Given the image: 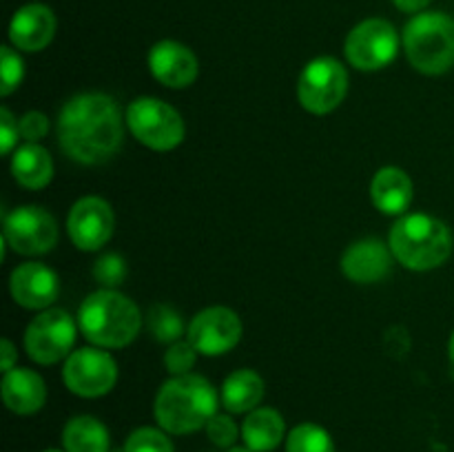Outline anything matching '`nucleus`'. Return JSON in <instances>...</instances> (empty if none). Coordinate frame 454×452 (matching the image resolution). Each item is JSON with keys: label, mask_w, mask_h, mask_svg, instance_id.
Masks as SVG:
<instances>
[{"label": "nucleus", "mask_w": 454, "mask_h": 452, "mask_svg": "<svg viewBox=\"0 0 454 452\" xmlns=\"http://www.w3.org/2000/svg\"><path fill=\"white\" fill-rule=\"evenodd\" d=\"M56 129L60 149L80 164H105L122 149V109L106 93H80L67 100Z\"/></svg>", "instance_id": "f257e3e1"}, {"label": "nucleus", "mask_w": 454, "mask_h": 452, "mask_svg": "<svg viewBox=\"0 0 454 452\" xmlns=\"http://www.w3.org/2000/svg\"><path fill=\"white\" fill-rule=\"evenodd\" d=\"M217 393L204 377L177 375L171 377L155 397L153 415L164 433L191 434L207 428L215 417Z\"/></svg>", "instance_id": "f03ea898"}, {"label": "nucleus", "mask_w": 454, "mask_h": 452, "mask_svg": "<svg viewBox=\"0 0 454 452\" xmlns=\"http://www.w3.org/2000/svg\"><path fill=\"white\" fill-rule=\"evenodd\" d=\"M78 326L98 348H124L140 332L142 315L122 292L102 288L82 301L78 310Z\"/></svg>", "instance_id": "7ed1b4c3"}, {"label": "nucleus", "mask_w": 454, "mask_h": 452, "mask_svg": "<svg viewBox=\"0 0 454 452\" xmlns=\"http://www.w3.org/2000/svg\"><path fill=\"white\" fill-rule=\"evenodd\" d=\"M395 260L411 270H433L452 253V233L442 220L426 213L402 215L388 235Z\"/></svg>", "instance_id": "20e7f679"}, {"label": "nucleus", "mask_w": 454, "mask_h": 452, "mask_svg": "<svg viewBox=\"0 0 454 452\" xmlns=\"http://www.w3.org/2000/svg\"><path fill=\"white\" fill-rule=\"evenodd\" d=\"M402 40L408 62L419 74L442 75L454 66V18L448 13H415Z\"/></svg>", "instance_id": "39448f33"}, {"label": "nucleus", "mask_w": 454, "mask_h": 452, "mask_svg": "<svg viewBox=\"0 0 454 452\" xmlns=\"http://www.w3.org/2000/svg\"><path fill=\"white\" fill-rule=\"evenodd\" d=\"M127 127L137 142L153 151H171L184 140V120L158 97H137L127 106Z\"/></svg>", "instance_id": "423d86ee"}, {"label": "nucleus", "mask_w": 454, "mask_h": 452, "mask_svg": "<svg viewBox=\"0 0 454 452\" xmlns=\"http://www.w3.org/2000/svg\"><path fill=\"white\" fill-rule=\"evenodd\" d=\"M348 93V71L340 60L322 56L304 66L297 82V100L309 113L326 115L344 102Z\"/></svg>", "instance_id": "0eeeda50"}, {"label": "nucleus", "mask_w": 454, "mask_h": 452, "mask_svg": "<svg viewBox=\"0 0 454 452\" xmlns=\"http://www.w3.org/2000/svg\"><path fill=\"white\" fill-rule=\"evenodd\" d=\"M346 58L359 71H380L395 60L399 51L397 29L384 18H368L353 27L346 38Z\"/></svg>", "instance_id": "6e6552de"}, {"label": "nucleus", "mask_w": 454, "mask_h": 452, "mask_svg": "<svg viewBox=\"0 0 454 452\" xmlns=\"http://www.w3.org/2000/svg\"><path fill=\"white\" fill-rule=\"evenodd\" d=\"M75 344V322L62 308H47L31 319L25 332L27 355L35 363H56L69 357Z\"/></svg>", "instance_id": "1a4fd4ad"}, {"label": "nucleus", "mask_w": 454, "mask_h": 452, "mask_svg": "<svg viewBox=\"0 0 454 452\" xmlns=\"http://www.w3.org/2000/svg\"><path fill=\"white\" fill-rule=\"evenodd\" d=\"M62 379L67 388L78 397H102L118 381V366L106 350L80 348L67 357Z\"/></svg>", "instance_id": "9d476101"}, {"label": "nucleus", "mask_w": 454, "mask_h": 452, "mask_svg": "<svg viewBox=\"0 0 454 452\" xmlns=\"http://www.w3.org/2000/svg\"><path fill=\"white\" fill-rule=\"evenodd\" d=\"M3 238L20 255H43L58 244V224L40 207H20L4 215Z\"/></svg>", "instance_id": "9b49d317"}, {"label": "nucleus", "mask_w": 454, "mask_h": 452, "mask_svg": "<svg viewBox=\"0 0 454 452\" xmlns=\"http://www.w3.org/2000/svg\"><path fill=\"white\" fill-rule=\"evenodd\" d=\"M186 339L195 346L200 355L217 357L239 344L242 322L235 310L226 308V306H211L195 315L193 322L186 328Z\"/></svg>", "instance_id": "f8f14e48"}, {"label": "nucleus", "mask_w": 454, "mask_h": 452, "mask_svg": "<svg viewBox=\"0 0 454 452\" xmlns=\"http://www.w3.org/2000/svg\"><path fill=\"white\" fill-rule=\"evenodd\" d=\"M115 217L106 199L89 195L78 199L67 217L69 238L80 251H100L114 235Z\"/></svg>", "instance_id": "ddd939ff"}, {"label": "nucleus", "mask_w": 454, "mask_h": 452, "mask_svg": "<svg viewBox=\"0 0 454 452\" xmlns=\"http://www.w3.org/2000/svg\"><path fill=\"white\" fill-rule=\"evenodd\" d=\"M149 69L153 78L168 89H186L200 74L195 53L176 40H160L151 47Z\"/></svg>", "instance_id": "4468645a"}, {"label": "nucleus", "mask_w": 454, "mask_h": 452, "mask_svg": "<svg viewBox=\"0 0 454 452\" xmlns=\"http://www.w3.org/2000/svg\"><path fill=\"white\" fill-rule=\"evenodd\" d=\"M9 291L16 304L22 308H49L56 301L60 284L58 275L40 261H27L13 269L12 279H9Z\"/></svg>", "instance_id": "2eb2a0df"}, {"label": "nucleus", "mask_w": 454, "mask_h": 452, "mask_svg": "<svg viewBox=\"0 0 454 452\" xmlns=\"http://www.w3.org/2000/svg\"><path fill=\"white\" fill-rule=\"evenodd\" d=\"M56 13L43 3H29L13 13L9 40L20 51H43L56 35Z\"/></svg>", "instance_id": "dca6fc26"}, {"label": "nucleus", "mask_w": 454, "mask_h": 452, "mask_svg": "<svg viewBox=\"0 0 454 452\" xmlns=\"http://www.w3.org/2000/svg\"><path fill=\"white\" fill-rule=\"evenodd\" d=\"M393 251L380 239H362L346 248L341 257V270L355 284L381 282L390 273Z\"/></svg>", "instance_id": "f3484780"}, {"label": "nucleus", "mask_w": 454, "mask_h": 452, "mask_svg": "<svg viewBox=\"0 0 454 452\" xmlns=\"http://www.w3.org/2000/svg\"><path fill=\"white\" fill-rule=\"evenodd\" d=\"M3 401L16 415H34L47 401V386L38 372L29 368H13L3 377Z\"/></svg>", "instance_id": "a211bd4d"}, {"label": "nucleus", "mask_w": 454, "mask_h": 452, "mask_svg": "<svg viewBox=\"0 0 454 452\" xmlns=\"http://www.w3.org/2000/svg\"><path fill=\"white\" fill-rule=\"evenodd\" d=\"M371 199L386 215H403L412 202V180L397 167H384L371 182Z\"/></svg>", "instance_id": "6ab92c4d"}, {"label": "nucleus", "mask_w": 454, "mask_h": 452, "mask_svg": "<svg viewBox=\"0 0 454 452\" xmlns=\"http://www.w3.org/2000/svg\"><path fill=\"white\" fill-rule=\"evenodd\" d=\"M12 175L25 189H44L53 180L51 155L38 142H27L18 146L12 158Z\"/></svg>", "instance_id": "aec40b11"}, {"label": "nucleus", "mask_w": 454, "mask_h": 452, "mask_svg": "<svg viewBox=\"0 0 454 452\" xmlns=\"http://www.w3.org/2000/svg\"><path fill=\"white\" fill-rule=\"evenodd\" d=\"M286 424L275 408H255L242 424V439L253 452H270L284 441Z\"/></svg>", "instance_id": "412c9836"}, {"label": "nucleus", "mask_w": 454, "mask_h": 452, "mask_svg": "<svg viewBox=\"0 0 454 452\" xmlns=\"http://www.w3.org/2000/svg\"><path fill=\"white\" fill-rule=\"evenodd\" d=\"M264 399V379L251 368L231 372L222 386V403L229 412H251Z\"/></svg>", "instance_id": "4be33fe9"}, {"label": "nucleus", "mask_w": 454, "mask_h": 452, "mask_svg": "<svg viewBox=\"0 0 454 452\" xmlns=\"http://www.w3.org/2000/svg\"><path fill=\"white\" fill-rule=\"evenodd\" d=\"M67 452H109V430L96 417H74L62 430Z\"/></svg>", "instance_id": "5701e85b"}, {"label": "nucleus", "mask_w": 454, "mask_h": 452, "mask_svg": "<svg viewBox=\"0 0 454 452\" xmlns=\"http://www.w3.org/2000/svg\"><path fill=\"white\" fill-rule=\"evenodd\" d=\"M149 331L153 335L155 341H162V344H176L180 341V337L184 335V322H182L180 313L173 310L167 304H155L149 310Z\"/></svg>", "instance_id": "b1692460"}, {"label": "nucleus", "mask_w": 454, "mask_h": 452, "mask_svg": "<svg viewBox=\"0 0 454 452\" xmlns=\"http://www.w3.org/2000/svg\"><path fill=\"white\" fill-rule=\"evenodd\" d=\"M286 452H335V446L322 425L300 424L288 433Z\"/></svg>", "instance_id": "393cba45"}, {"label": "nucleus", "mask_w": 454, "mask_h": 452, "mask_svg": "<svg viewBox=\"0 0 454 452\" xmlns=\"http://www.w3.org/2000/svg\"><path fill=\"white\" fill-rule=\"evenodd\" d=\"M22 78H25V62L12 47L4 44L0 49V96H12L20 87Z\"/></svg>", "instance_id": "a878e982"}, {"label": "nucleus", "mask_w": 454, "mask_h": 452, "mask_svg": "<svg viewBox=\"0 0 454 452\" xmlns=\"http://www.w3.org/2000/svg\"><path fill=\"white\" fill-rule=\"evenodd\" d=\"M124 452H176L171 439L160 428H137L129 434Z\"/></svg>", "instance_id": "bb28decb"}, {"label": "nucleus", "mask_w": 454, "mask_h": 452, "mask_svg": "<svg viewBox=\"0 0 454 452\" xmlns=\"http://www.w3.org/2000/svg\"><path fill=\"white\" fill-rule=\"evenodd\" d=\"M93 277L102 288H115L127 277V261L115 253H106L93 264Z\"/></svg>", "instance_id": "cd10ccee"}, {"label": "nucleus", "mask_w": 454, "mask_h": 452, "mask_svg": "<svg viewBox=\"0 0 454 452\" xmlns=\"http://www.w3.org/2000/svg\"><path fill=\"white\" fill-rule=\"evenodd\" d=\"M195 359H198V350H195V346L189 339L176 341L164 353V366H167V370L173 377L189 375L191 368L195 366Z\"/></svg>", "instance_id": "c85d7f7f"}, {"label": "nucleus", "mask_w": 454, "mask_h": 452, "mask_svg": "<svg viewBox=\"0 0 454 452\" xmlns=\"http://www.w3.org/2000/svg\"><path fill=\"white\" fill-rule=\"evenodd\" d=\"M207 434L215 446L233 448L239 437V430L229 415H215L207 424Z\"/></svg>", "instance_id": "c756f323"}, {"label": "nucleus", "mask_w": 454, "mask_h": 452, "mask_svg": "<svg viewBox=\"0 0 454 452\" xmlns=\"http://www.w3.org/2000/svg\"><path fill=\"white\" fill-rule=\"evenodd\" d=\"M49 133V118L40 111H29L20 118V136L27 142H38L43 140Z\"/></svg>", "instance_id": "7c9ffc66"}, {"label": "nucleus", "mask_w": 454, "mask_h": 452, "mask_svg": "<svg viewBox=\"0 0 454 452\" xmlns=\"http://www.w3.org/2000/svg\"><path fill=\"white\" fill-rule=\"evenodd\" d=\"M18 136H20V122L12 115L9 109H0V151L3 155H9L13 146L18 144Z\"/></svg>", "instance_id": "2f4dec72"}, {"label": "nucleus", "mask_w": 454, "mask_h": 452, "mask_svg": "<svg viewBox=\"0 0 454 452\" xmlns=\"http://www.w3.org/2000/svg\"><path fill=\"white\" fill-rule=\"evenodd\" d=\"M0 353H3V362H0V366H3L4 372L13 370V363H16V348H13V344L9 339H3V344H0Z\"/></svg>", "instance_id": "473e14b6"}, {"label": "nucleus", "mask_w": 454, "mask_h": 452, "mask_svg": "<svg viewBox=\"0 0 454 452\" xmlns=\"http://www.w3.org/2000/svg\"><path fill=\"white\" fill-rule=\"evenodd\" d=\"M395 7L399 12H406V13H421L426 7H428L433 0H393Z\"/></svg>", "instance_id": "72a5a7b5"}, {"label": "nucleus", "mask_w": 454, "mask_h": 452, "mask_svg": "<svg viewBox=\"0 0 454 452\" xmlns=\"http://www.w3.org/2000/svg\"><path fill=\"white\" fill-rule=\"evenodd\" d=\"M448 353H450V359H452V363H454V332H452V337H450V346H448Z\"/></svg>", "instance_id": "f704fd0d"}, {"label": "nucleus", "mask_w": 454, "mask_h": 452, "mask_svg": "<svg viewBox=\"0 0 454 452\" xmlns=\"http://www.w3.org/2000/svg\"><path fill=\"white\" fill-rule=\"evenodd\" d=\"M229 452H253L251 448H239V446H233V448H229Z\"/></svg>", "instance_id": "c9c22d12"}, {"label": "nucleus", "mask_w": 454, "mask_h": 452, "mask_svg": "<svg viewBox=\"0 0 454 452\" xmlns=\"http://www.w3.org/2000/svg\"><path fill=\"white\" fill-rule=\"evenodd\" d=\"M44 452H60V450H44Z\"/></svg>", "instance_id": "e433bc0d"}]
</instances>
